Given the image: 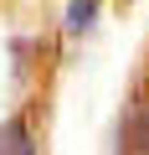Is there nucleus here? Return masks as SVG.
Wrapping results in <instances>:
<instances>
[{"label":"nucleus","instance_id":"f257e3e1","mask_svg":"<svg viewBox=\"0 0 149 155\" xmlns=\"http://www.w3.org/2000/svg\"><path fill=\"white\" fill-rule=\"evenodd\" d=\"M118 155H149V109H129L118 124Z\"/></svg>","mask_w":149,"mask_h":155},{"label":"nucleus","instance_id":"f03ea898","mask_svg":"<svg viewBox=\"0 0 149 155\" xmlns=\"http://www.w3.org/2000/svg\"><path fill=\"white\" fill-rule=\"evenodd\" d=\"M0 155H36V134H31L26 119L0 124Z\"/></svg>","mask_w":149,"mask_h":155}]
</instances>
